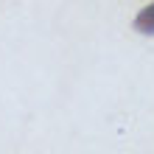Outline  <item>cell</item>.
<instances>
[{
  "instance_id": "obj_1",
  "label": "cell",
  "mask_w": 154,
  "mask_h": 154,
  "mask_svg": "<svg viewBox=\"0 0 154 154\" xmlns=\"http://www.w3.org/2000/svg\"><path fill=\"white\" fill-rule=\"evenodd\" d=\"M134 28H137L140 34H154V3L146 6L137 17H134Z\"/></svg>"
}]
</instances>
